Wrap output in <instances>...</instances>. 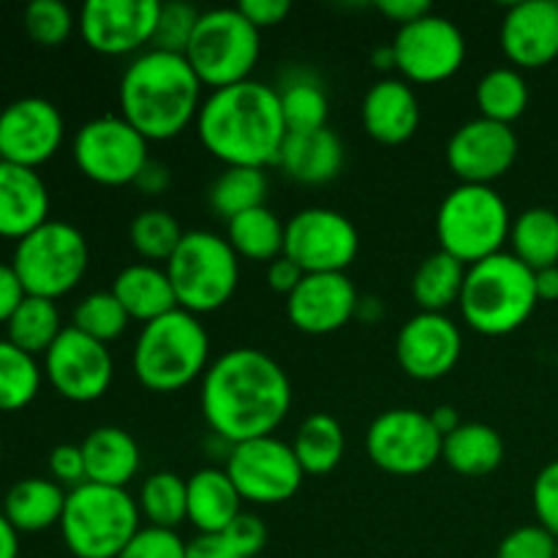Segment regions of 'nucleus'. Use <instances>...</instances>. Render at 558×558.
<instances>
[{"label":"nucleus","mask_w":558,"mask_h":558,"mask_svg":"<svg viewBox=\"0 0 558 558\" xmlns=\"http://www.w3.org/2000/svg\"><path fill=\"white\" fill-rule=\"evenodd\" d=\"M199 403L210 434L240 445L276 434L292 409V381L270 354L238 347L210 363Z\"/></svg>","instance_id":"obj_1"},{"label":"nucleus","mask_w":558,"mask_h":558,"mask_svg":"<svg viewBox=\"0 0 558 558\" xmlns=\"http://www.w3.org/2000/svg\"><path fill=\"white\" fill-rule=\"evenodd\" d=\"M194 125L205 150L227 167L265 169L278 163L289 134L278 87L256 80L213 90L202 101Z\"/></svg>","instance_id":"obj_2"},{"label":"nucleus","mask_w":558,"mask_h":558,"mask_svg":"<svg viewBox=\"0 0 558 558\" xmlns=\"http://www.w3.org/2000/svg\"><path fill=\"white\" fill-rule=\"evenodd\" d=\"M202 80L185 54L145 49L120 76V114L147 142H167L183 134L202 107Z\"/></svg>","instance_id":"obj_3"},{"label":"nucleus","mask_w":558,"mask_h":558,"mask_svg":"<svg viewBox=\"0 0 558 558\" xmlns=\"http://www.w3.org/2000/svg\"><path fill=\"white\" fill-rule=\"evenodd\" d=\"M131 363L142 387L150 392H178L210 368V336L199 316L174 308L142 325Z\"/></svg>","instance_id":"obj_4"},{"label":"nucleus","mask_w":558,"mask_h":558,"mask_svg":"<svg viewBox=\"0 0 558 558\" xmlns=\"http://www.w3.org/2000/svg\"><path fill=\"white\" fill-rule=\"evenodd\" d=\"M534 270L510 251L466 267L461 292V316L480 336H510L526 325L537 308Z\"/></svg>","instance_id":"obj_5"},{"label":"nucleus","mask_w":558,"mask_h":558,"mask_svg":"<svg viewBox=\"0 0 558 558\" xmlns=\"http://www.w3.org/2000/svg\"><path fill=\"white\" fill-rule=\"evenodd\" d=\"M140 529V505L125 488L85 483L69 490L60 534L71 556L118 558Z\"/></svg>","instance_id":"obj_6"},{"label":"nucleus","mask_w":558,"mask_h":558,"mask_svg":"<svg viewBox=\"0 0 558 558\" xmlns=\"http://www.w3.org/2000/svg\"><path fill=\"white\" fill-rule=\"evenodd\" d=\"M512 216L494 185L458 183L436 213V238L445 254L466 267L505 251L510 243Z\"/></svg>","instance_id":"obj_7"},{"label":"nucleus","mask_w":558,"mask_h":558,"mask_svg":"<svg viewBox=\"0 0 558 558\" xmlns=\"http://www.w3.org/2000/svg\"><path fill=\"white\" fill-rule=\"evenodd\" d=\"M178 305L189 314H213L232 300L240 283V256L227 238L207 229L183 234V243L167 262Z\"/></svg>","instance_id":"obj_8"},{"label":"nucleus","mask_w":558,"mask_h":558,"mask_svg":"<svg viewBox=\"0 0 558 558\" xmlns=\"http://www.w3.org/2000/svg\"><path fill=\"white\" fill-rule=\"evenodd\" d=\"M262 31H256L238 5L232 9L202 11L199 25L191 36L185 60L202 85L221 90L251 80V71L259 63Z\"/></svg>","instance_id":"obj_9"},{"label":"nucleus","mask_w":558,"mask_h":558,"mask_svg":"<svg viewBox=\"0 0 558 558\" xmlns=\"http://www.w3.org/2000/svg\"><path fill=\"white\" fill-rule=\"evenodd\" d=\"M90 265L87 240L74 223L49 218L14 248L11 267L33 298L58 300L80 287Z\"/></svg>","instance_id":"obj_10"},{"label":"nucleus","mask_w":558,"mask_h":558,"mask_svg":"<svg viewBox=\"0 0 558 558\" xmlns=\"http://www.w3.org/2000/svg\"><path fill=\"white\" fill-rule=\"evenodd\" d=\"M150 142L123 118V114H101L76 131L74 161L87 180L109 189L134 185L145 163Z\"/></svg>","instance_id":"obj_11"},{"label":"nucleus","mask_w":558,"mask_h":558,"mask_svg":"<svg viewBox=\"0 0 558 558\" xmlns=\"http://www.w3.org/2000/svg\"><path fill=\"white\" fill-rule=\"evenodd\" d=\"M223 472L234 483L240 499L265 507L292 499L305 477L292 445L278 436H262L234 445Z\"/></svg>","instance_id":"obj_12"},{"label":"nucleus","mask_w":558,"mask_h":558,"mask_svg":"<svg viewBox=\"0 0 558 558\" xmlns=\"http://www.w3.org/2000/svg\"><path fill=\"white\" fill-rule=\"evenodd\" d=\"M441 434L420 409H390L368 425L365 450L387 474L414 477L441 461Z\"/></svg>","instance_id":"obj_13"},{"label":"nucleus","mask_w":558,"mask_h":558,"mask_svg":"<svg viewBox=\"0 0 558 558\" xmlns=\"http://www.w3.org/2000/svg\"><path fill=\"white\" fill-rule=\"evenodd\" d=\"M392 49L398 71L409 85H436L450 80L466 60V38L461 27L434 11L423 20L398 27Z\"/></svg>","instance_id":"obj_14"},{"label":"nucleus","mask_w":558,"mask_h":558,"mask_svg":"<svg viewBox=\"0 0 558 558\" xmlns=\"http://www.w3.org/2000/svg\"><path fill=\"white\" fill-rule=\"evenodd\" d=\"M360 251V234L343 213L330 207H305L287 221L283 254L311 272H347Z\"/></svg>","instance_id":"obj_15"},{"label":"nucleus","mask_w":558,"mask_h":558,"mask_svg":"<svg viewBox=\"0 0 558 558\" xmlns=\"http://www.w3.org/2000/svg\"><path fill=\"white\" fill-rule=\"evenodd\" d=\"M44 374L49 385L74 403H93L107 396L114 379V360L107 343L65 327L44 354Z\"/></svg>","instance_id":"obj_16"},{"label":"nucleus","mask_w":558,"mask_h":558,"mask_svg":"<svg viewBox=\"0 0 558 558\" xmlns=\"http://www.w3.org/2000/svg\"><path fill=\"white\" fill-rule=\"evenodd\" d=\"M158 0H87L80 11V33L90 49L101 54H140L153 47Z\"/></svg>","instance_id":"obj_17"},{"label":"nucleus","mask_w":558,"mask_h":558,"mask_svg":"<svg viewBox=\"0 0 558 558\" xmlns=\"http://www.w3.org/2000/svg\"><path fill=\"white\" fill-rule=\"evenodd\" d=\"M63 114L41 96L16 98L0 112V156L3 161L36 169L63 145Z\"/></svg>","instance_id":"obj_18"},{"label":"nucleus","mask_w":558,"mask_h":558,"mask_svg":"<svg viewBox=\"0 0 558 558\" xmlns=\"http://www.w3.org/2000/svg\"><path fill=\"white\" fill-rule=\"evenodd\" d=\"M518 158V136L512 125L488 118L463 123L447 142V163L461 183L490 185L505 178Z\"/></svg>","instance_id":"obj_19"},{"label":"nucleus","mask_w":558,"mask_h":558,"mask_svg":"<svg viewBox=\"0 0 558 558\" xmlns=\"http://www.w3.org/2000/svg\"><path fill=\"white\" fill-rule=\"evenodd\" d=\"M463 352L461 327L447 314L420 311L398 332L396 354L412 379L434 381L450 374Z\"/></svg>","instance_id":"obj_20"},{"label":"nucleus","mask_w":558,"mask_h":558,"mask_svg":"<svg viewBox=\"0 0 558 558\" xmlns=\"http://www.w3.org/2000/svg\"><path fill=\"white\" fill-rule=\"evenodd\" d=\"M360 294L347 272H311L287 298V316L300 332L330 336L357 314Z\"/></svg>","instance_id":"obj_21"},{"label":"nucleus","mask_w":558,"mask_h":558,"mask_svg":"<svg viewBox=\"0 0 558 558\" xmlns=\"http://www.w3.org/2000/svg\"><path fill=\"white\" fill-rule=\"evenodd\" d=\"M501 49L512 65L543 69L558 58V3L523 0L507 9L501 20Z\"/></svg>","instance_id":"obj_22"},{"label":"nucleus","mask_w":558,"mask_h":558,"mask_svg":"<svg viewBox=\"0 0 558 558\" xmlns=\"http://www.w3.org/2000/svg\"><path fill=\"white\" fill-rule=\"evenodd\" d=\"M49 221V191L31 167L0 161V238L20 243Z\"/></svg>","instance_id":"obj_23"},{"label":"nucleus","mask_w":558,"mask_h":558,"mask_svg":"<svg viewBox=\"0 0 558 558\" xmlns=\"http://www.w3.org/2000/svg\"><path fill=\"white\" fill-rule=\"evenodd\" d=\"M363 125L381 145H403L420 125V101L407 80L385 76L363 98Z\"/></svg>","instance_id":"obj_24"},{"label":"nucleus","mask_w":558,"mask_h":558,"mask_svg":"<svg viewBox=\"0 0 558 558\" xmlns=\"http://www.w3.org/2000/svg\"><path fill=\"white\" fill-rule=\"evenodd\" d=\"M347 150L336 131L319 129L308 134H287V142L281 147L283 172L303 185H325L341 174Z\"/></svg>","instance_id":"obj_25"},{"label":"nucleus","mask_w":558,"mask_h":558,"mask_svg":"<svg viewBox=\"0 0 558 558\" xmlns=\"http://www.w3.org/2000/svg\"><path fill=\"white\" fill-rule=\"evenodd\" d=\"M85 456L87 483L107 485V488H125L136 477L142 466V452L134 436L114 425H101L90 430L82 441Z\"/></svg>","instance_id":"obj_26"},{"label":"nucleus","mask_w":558,"mask_h":558,"mask_svg":"<svg viewBox=\"0 0 558 558\" xmlns=\"http://www.w3.org/2000/svg\"><path fill=\"white\" fill-rule=\"evenodd\" d=\"M112 294L120 300L125 314L131 319L142 322V325L161 319V316L180 308L167 267L150 265V262L123 267L114 278Z\"/></svg>","instance_id":"obj_27"},{"label":"nucleus","mask_w":558,"mask_h":558,"mask_svg":"<svg viewBox=\"0 0 558 558\" xmlns=\"http://www.w3.org/2000/svg\"><path fill=\"white\" fill-rule=\"evenodd\" d=\"M238 488L223 469H199L189 477V521L199 534H223L240 515Z\"/></svg>","instance_id":"obj_28"},{"label":"nucleus","mask_w":558,"mask_h":558,"mask_svg":"<svg viewBox=\"0 0 558 558\" xmlns=\"http://www.w3.org/2000/svg\"><path fill=\"white\" fill-rule=\"evenodd\" d=\"M65 499H69V494L54 480L25 477L11 485L9 494H5L3 515L9 518L16 532H47L54 523L60 526Z\"/></svg>","instance_id":"obj_29"},{"label":"nucleus","mask_w":558,"mask_h":558,"mask_svg":"<svg viewBox=\"0 0 558 558\" xmlns=\"http://www.w3.org/2000/svg\"><path fill=\"white\" fill-rule=\"evenodd\" d=\"M441 461L463 477H485L505 461V441L490 425L463 423L441 441Z\"/></svg>","instance_id":"obj_30"},{"label":"nucleus","mask_w":558,"mask_h":558,"mask_svg":"<svg viewBox=\"0 0 558 558\" xmlns=\"http://www.w3.org/2000/svg\"><path fill=\"white\" fill-rule=\"evenodd\" d=\"M463 281H466V265L456 256L436 251L425 256L412 278V298L420 311L428 314H447V308L461 303Z\"/></svg>","instance_id":"obj_31"},{"label":"nucleus","mask_w":558,"mask_h":558,"mask_svg":"<svg viewBox=\"0 0 558 558\" xmlns=\"http://www.w3.org/2000/svg\"><path fill=\"white\" fill-rule=\"evenodd\" d=\"M510 254L529 270H545L558 265V213L548 207H529L512 218Z\"/></svg>","instance_id":"obj_32"},{"label":"nucleus","mask_w":558,"mask_h":558,"mask_svg":"<svg viewBox=\"0 0 558 558\" xmlns=\"http://www.w3.org/2000/svg\"><path fill=\"white\" fill-rule=\"evenodd\" d=\"M227 240L240 259L276 262L278 256H283L287 223H281V218L267 205L256 207L227 221Z\"/></svg>","instance_id":"obj_33"},{"label":"nucleus","mask_w":558,"mask_h":558,"mask_svg":"<svg viewBox=\"0 0 558 558\" xmlns=\"http://www.w3.org/2000/svg\"><path fill=\"white\" fill-rule=\"evenodd\" d=\"M278 96H281L289 134H308V131L327 129L330 104H327L325 87L311 71H289L278 85Z\"/></svg>","instance_id":"obj_34"},{"label":"nucleus","mask_w":558,"mask_h":558,"mask_svg":"<svg viewBox=\"0 0 558 558\" xmlns=\"http://www.w3.org/2000/svg\"><path fill=\"white\" fill-rule=\"evenodd\" d=\"M292 450L305 474H330L343 461L347 436L332 414H311L298 428Z\"/></svg>","instance_id":"obj_35"},{"label":"nucleus","mask_w":558,"mask_h":558,"mask_svg":"<svg viewBox=\"0 0 558 558\" xmlns=\"http://www.w3.org/2000/svg\"><path fill=\"white\" fill-rule=\"evenodd\" d=\"M5 330H9V341L14 347L36 357V354L49 352V347L58 341L65 327L60 325V311L54 300L27 294L20 308L5 322Z\"/></svg>","instance_id":"obj_36"},{"label":"nucleus","mask_w":558,"mask_h":558,"mask_svg":"<svg viewBox=\"0 0 558 558\" xmlns=\"http://www.w3.org/2000/svg\"><path fill=\"white\" fill-rule=\"evenodd\" d=\"M140 515L147 526L178 529L189 521V480L174 472H156L142 483L140 490Z\"/></svg>","instance_id":"obj_37"},{"label":"nucleus","mask_w":558,"mask_h":558,"mask_svg":"<svg viewBox=\"0 0 558 558\" xmlns=\"http://www.w3.org/2000/svg\"><path fill=\"white\" fill-rule=\"evenodd\" d=\"M267 191H270V183H267L265 169L227 167L210 185V205L218 216L232 221L243 213L265 207Z\"/></svg>","instance_id":"obj_38"},{"label":"nucleus","mask_w":558,"mask_h":558,"mask_svg":"<svg viewBox=\"0 0 558 558\" xmlns=\"http://www.w3.org/2000/svg\"><path fill=\"white\" fill-rule=\"evenodd\" d=\"M477 107L483 118L512 125L529 107V85L512 65L490 69L477 85Z\"/></svg>","instance_id":"obj_39"},{"label":"nucleus","mask_w":558,"mask_h":558,"mask_svg":"<svg viewBox=\"0 0 558 558\" xmlns=\"http://www.w3.org/2000/svg\"><path fill=\"white\" fill-rule=\"evenodd\" d=\"M41 387V368L36 357L0 338V412H20Z\"/></svg>","instance_id":"obj_40"},{"label":"nucleus","mask_w":558,"mask_h":558,"mask_svg":"<svg viewBox=\"0 0 558 558\" xmlns=\"http://www.w3.org/2000/svg\"><path fill=\"white\" fill-rule=\"evenodd\" d=\"M183 234L185 232L180 229L178 218L167 210H158V207L142 210L129 227L131 245L150 265H156V262L167 265L174 251H178V245L183 243Z\"/></svg>","instance_id":"obj_41"},{"label":"nucleus","mask_w":558,"mask_h":558,"mask_svg":"<svg viewBox=\"0 0 558 558\" xmlns=\"http://www.w3.org/2000/svg\"><path fill=\"white\" fill-rule=\"evenodd\" d=\"M131 316L120 305V300L112 292H93L74 308V325L85 336L96 338V341L109 343L120 338L129 327Z\"/></svg>","instance_id":"obj_42"},{"label":"nucleus","mask_w":558,"mask_h":558,"mask_svg":"<svg viewBox=\"0 0 558 558\" xmlns=\"http://www.w3.org/2000/svg\"><path fill=\"white\" fill-rule=\"evenodd\" d=\"M74 14L60 0H33L25 9V31L41 47H58L74 31Z\"/></svg>","instance_id":"obj_43"},{"label":"nucleus","mask_w":558,"mask_h":558,"mask_svg":"<svg viewBox=\"0 0 558 558\" xmlns=\"http://www.w3.org/2000/svg\"><path fill=\"white\" fill-rule=\"evenodd\" d=\"M202 11L196 5L183 3V0H172V3H161L158 11L156 36H153V49H163V52L185 54L191 36H194L196 25H199Z\"/></svg>","instance_id":"obj_44"},{"label":"nucleus","mask_w":558,"mask_h":558,"mask_svg":"<svg viewBox=\"0 0 558 558\" xmlns=\"http://www.w3.org/2000/svg\"><path fill=\"white\" fill-rule=\"evenodd\" d=\"M189 543L172 529L142 526L118 558H185Z\"/></svg>","instance_id":"obj_45"},{"label":"nucleus","mask_w":558,"mask_h":558,"mask_svg":"<svg viewBox=\"0 0 558 558\" xmlns=\"http://www.w3.org/2000/svg\"><path fill=\"white\" fill-rule=\"evenodd\" d=\"M496 558H556V537L537 526H521L501 539Z\"/></svg>","instance_id":"obj_46"},{"label":"nucleus","mask_w":558,"mask_h":558,"mask_svg":"<svg viewBox=\"0 0 558 558\" xmlns=\"http://www.w3.org/2000/svg\"><path fill=\"white\" fill-rule=\"evenodd\" d=\"M532 505L539 526L548 529L558 539V461H550L537 474L532 488Z\"/></svg>","instance_id":"obj_47"},{"label":"nucleus","mask_w":558,"mask_h":558,"mask_svg":"<svg viewBox=\"0 0 558 558\" xmlns=\"http://www.w3.org/2000/svg\"><path fill=\"white\" fill-rule=\"evenodd\" d=\"M227 539L229 548L243 558H254L262 554V548L267 545V529L262 523V518L251 515V512H240L232 523H229L227 532L221 534Z\"/></svg>","instance_id":"obj_48"},{"label":"nucleus","mask_w":558,"mask_h":558,"mask_svg":"<svg viewBox=\"0 0 558 558\" xmlns=\"http://www.w3.org/2000/svg\"><path fill=\"white\" fill-rule=\"evenodd\" d=\"M49 472L58 485H69L71 490L87 483L85 456L80 445H58L49 452Z\"/></svg>","instance_id":"obj_49"},{"label":"nucleus","mask_w":558,"mask_h":558,"mask_svg":"<svg viewBox=\"0 0 558 558\" xmlns=\"http://www.w3.org/2000/svg\"><path fill=\"white\" fill-rule=\"evenodd\" d=\"M238 9L243 11L245 20H248L256 31H265V27L281 25L289 16V11H292V3H289V0H243Z\"/></svg>","instance_id":"obj_50"},{"label":"nucleus","mask_w":558,"mask_h":558,"mask_svg":"<svg viewBox=\"0 0 558 558\" xmlns=\"http://www.w3.org/2000/svg\"><path fill=\"white\" fill-rule=\"evenodd\" d=\"M27 298L25 287H22L20 276L11 265L0 262V322H9L11 314L20 308L22 300Z\"/></svg>","instance_id":"obj_51"},{"label":"nucleus","mask_w":558,"mask_h":558,"mask_svg":"<svg viewBox=\"0 0 558 558\" xmlns=\"http://www.w3.org/2000/svg\"><path fill=\"white\" fill-rule=\"evenodd\" d=\"M305 272L300 270L298 262L289 259L287 254L278 256V259L270 262V267H267V283H270V289L278 294H287V298L300 287Z\"/></svg>","instance_id":"obj_52"},{"label":"nucleus","mask_w":558,"mask_h":558,"mask_svg":"<svg viewBox=\"0 0 558 558\" xmlns=\"http://www.w3.org/2000/svg\"><path fill=\"white\" fill-rule=\"evenodd\" d=\"M376 9L387 16V20L398 22V27L409 25V22H417L423 20L425 14H430V3L425 0H381Z\"/></svg>","instance_id":"obj_53"},{"label":"nucleus","mask_w":558,"mask_h":558,"mask_svg":"<svg viewBox=\"0 0 558 558\" xmlns=\"http://www.w3.org/2000/svg\"><path fill=\"white\" fill-rule=\"evenodd\" d=\"M136 189L142 191V194H163V191L172 185V169L167 167V163L156 161V158H150V161L145 163V169L140 172V178H136Z\"/></svg>","instance_id":"obj_54"},{"label":"nucleus","mask_w":558,"mask_h":558,"mask_svg":"<svg viewBox=\"0 0 558 558\" xmlns=\"http://www.w3.org/2000/svg\"><path fill=\"white\" fill-rule=\"evenodd\" d=\"M185 558H243V556L234 554L221 534H199V537L189 543V554H185Z\"/></svg>","instance_id":"obj_55"},{"label":"nucleus","mask_w":558,"mask_h":558,"mask_svg":"<svg viewBox=\"0 0 558 558\" xmlns=\"http://www.w3.org/2000/svg\"><path fill=\"white\" fill-rule=\"evenodd\" d=\"M534 287H537V300L556 303L558 300V265L534 272Z\"/></svg>","instance_id":"obj_56"},{"label":"nucleus","mask_w":558,"mask_h":558,"mask_svg":"<svg viewBox=\"0 0 558 558\" xmlns=\"http://www.w3.org/2000/svg\"><path fill=\"white\" fill-rule=\"evenodd\" d=\"M430 423H434V428L439 430L441 439L450 434H456L458 428H461V414H458L456 407H436L434 412H430Z\"/></svg>","instance_id":"obj_57"},{"label":"nucleus","mask_w":558,"mask_h":558,"mask_svg":"<svg viewBox=\"0 0 558 558\" xmlns=\"http://www.w3.org/2000/svg\"><path fill=\"white\" fill-rule=\"evenodd\" d=\"M0 558H20V532L0 510Z\"/></svg>","instance_id":"obj_58"},{"label":"nucleus","mask_w":558,"mask_h":558,"mask_svg":"<svg viewBox=\"0 0 558 558\" xmlns=\"http://www.w3.org/2000/svg\"><path fill=\"white\" fill-rule=\"evenodd\" d=\"M381 316H385V303H381L379 298H374V294H368V298H360L357 314H354V319L368 322V325H376Z\"/></svg>","instance_id":"obj_59"},{"label":"nucleus","mask_w":558,"mask_h":558,"mask_svg":"<svg viewBox=\"0 0 558 558\" xmlns=\"http://www.w3.org/2000/svg\"><path fill=\"white\" fill-rule=\"evenodd\" d=\"M371 63H374L379 71L398 69L396 49H392V44H379V47H376L374 52H371Z\"/></svg>","instance_id":"obj_60"},{"label":"nucleus","mask_w":558,"mask_h":558,"mask_svg":"<svg viewBox=\"0 0 558 558\" xmlns=\"http://www.w3.org/2000/svg\"><path fill=\"white\" fill-rule=\"evenodd\" d=\"M556 558H558V539H556Z\"/></svg>","instance_id":"obj_61"},{"label":"nucleus","mask_w":558,"mask_h":558,"mask_svg":"<svg viewBox=\"0 0 558 558\" xmlns=\"http://www.w3.org/2000/svg\"><path fill=\"white\" fill-rule=\"evenodd\" d=\"M0 458H3V447H0Z\"/></svg>","instance_id":"obj_62"},{"label":"nucleus","mask_w":558,"mask_h":558,"mask_svg":"<svg viewBox=\"0 0 558 558\" xmlns=\"http://www.w3.org/2000/svg\"><path fill=\"white\" fill-rule=\"evenodd\" d=\"M0 161H3V156H0Z\"/></svg>","instance_id":"obj_63"}]
</instances>
